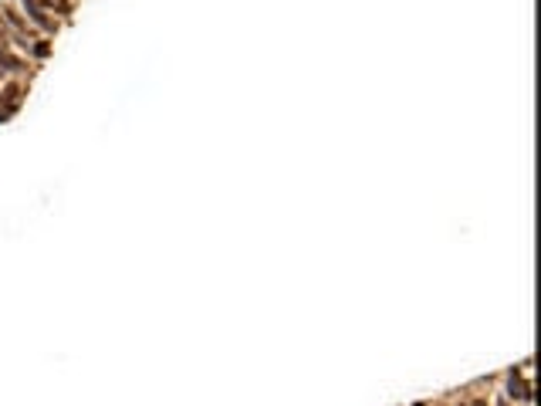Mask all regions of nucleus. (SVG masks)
Listing matches in <instances>:
<instances>
[{"mask_svg": "<svg viewBox=\"0 0 541 406\" xmlns=\"http://www.w3.org/2000/svg\"><path fill=\"white\" fill-rule=\"evenodd\" d=\"M34 4H41V7H58V11H65V4H61V0H34Z\"/></svg>", "mask_w": 541, "mask_h": 406, "instance_id": "obj_3", "label": "nucleus"}, {"mask_svg": "<svg viewBox=\"0 0 541 406\" xmlns=\"http://www.w3.org/2000/svg\"><path fill=\"white\" fill-rule=\"evenodd\" d=\"M511 396H518V399H528V389L521 383H511Z\"/></svg>", "mask_w": 541, "mask_h": 406, "instance_id": "obj_2", "label": "nucleus"}, {"mask_svg": "<svg viewBox=\"0 0 541 406\" xmlns=\"http://www.w3.org/2000/svg\"><path fill=\"white\" fill-rule=\"evenodd\" d=\"M4 98H7V102H11V105H14V102L21 98V88H17V85H11V88L4 91Z\"/></svg>", "mask_w": 541, "mask_h": 406, "instance_id": "obj_1", "label": "nucleus"}, {"mask_svg": "<svg viewBox=\"0 0 541 406\" xmlns=\"http://www.w3.org/2000/svg\"><path fill=\"white\" fill-rule=\"evenodd\" d=\"M4 119H7V112H0V122H4Z\"/></svg>", "mask_w": 541, "mask_h": 406, "instance_id": "obj_4", "label": "nucleus"}]
</instances>
